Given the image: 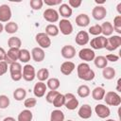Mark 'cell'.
I'll return each instance as SVG.
<instances>
[{
    "label": "cell",
    "instance_id": "10",
    "mask_svg": "<svg viewBox=\"0 0 121 121\" xmlns=\"http://www.w3.org/2000/svg\"><path fill=\"white\" fill-rule=\"evenodd\" d=\"M43 19L49 23H56L59 21L60 19V15H59V12L53 9V8H48L46 9L43 13Z\"/></svg>",
    "mask_w": 121,
    "mask_h": 121
},
{
    "label": "cell",
    "instance_id": "30",
    "mask_svg": "<svg viewBox=\"0 0 121 121\" xmlns=\"http://www.w3.org/2000/svg\"><path fill=\"white\" fill-rule=\"evenodd\" d=\"M18 28H19V26H18L17 23L13 22V21H9V22H8V23L4 26V30H5L7 33H9V34L16 33V32L18 31Z\"/></svg>",
    "mask_w": 121,
    "mask_h": 121
},
{
    "label": "cell",
    "instance_id": "9",
    "mask_svg": "<svg viewBox=\"0 0 121 121\" xmlns=\"http://www.w3.org/2000/svg\"><path fill=\"white\" fill-rule=\"evenodd\" d=\"M90 45L92 47V49H102V48H105L106 47V44H107V38L104 37L103 35H99V36H96L95 38H93L90 42Z\"/></svg>",
    "mask_w": 121,
    "mask_h": 121
},
{
    "label": "cell",
    "instance_id": "56",
    "mask_svg": "<svg viewBox=\"0 0 121 121\" xmlns=\"http://www.w3.org/2000/svg\"><path fill=\"white\" fill-rule=\"evenodd\" d=\"M66 121H73V120H71V119H68V120H66Z\"/></svg>",
    "mask_w": 121,
    "mask_h": 121
},
{
    "label": "cell",
    "instance_id": "44",
    "mask_svg": "<svg viewBox=\"0 0 121 121\" xmlns=\"http://www.w3.org/2000/svg\"><path fill=\"white\" fill-rule=\"evenodd\" d=\"M58 95H59V92L58 91H48L46 93V95H45V100H46V102L52 103Z\"/></svg>",
    "mask_w": 121,
    "mask_h": 121
},
{
    "label": "cell",
    "instance_id": "31",
    "mask_svg": "<svg viewBox=\"0 0 121 121\" xmlns=\"http://www.w3.org/2000/svg\"><path fill=\"white\" fill-rule=\"evenodd\" d=\"M8 45L9 48H19L21 49V45H22V41L19 37L16 36H12L10 38H9L8 40Z\"/></svg>",
    "mask_w": 121,
    "mask_h": 121
},
{
    "label": "cell",
    "instance_id": "37",
    "mask_svg": "<svg viewBox=\"0 0 121 121\" xmlns=\"http://www.w3.org/2000/svg\"><path fill=\"white\" fill-rule=\"evenodd\" d=\"M94 63L95 65V67L97 68H105L106 66H108V60H106V58L104 56H97L94 59Z\"/></svg>",
    "mask_w": 121,
    "mask_h": 121
},
{
    "label": "cell",
    "instance_id": "34",
    "mask_svg": "<svg viewBox=\"0 0 121 121\" xmlns=\"http://www.w3.org/2000/svg\"><path fill=\"white\" fill-rule=\"evenodd\" d=\"M77 94L79 97H82V98H85L87 96L90 95L91 94V90L89 88V86L85 85V84H82L80 86H78V90H77Z\"/></svg>",
    "mask_w": 121,
    "mask_h": 121
},
{
    "label": "cell",
    "instance_id": "33",
    "mask_svg": "<svg viewBox=\"0 0 121 121\" xmlns=\"http://www.w3.org/2000/svg\"><path fill=\"white\" fill-rule=\"evenodd\" d=\"M46 86H47V88H49L50 91H57L60 88V82L59 78H51L47 79Z\"/></svg>",
    "mask_w": 121,
    "mask_h": 121
},
{
    "label": "cell",
    "instance_id": "23",
    "mask_svg": "<svg viewBox=\"0 0 121 121\" xmlns=\"http://www.w3.org/2000/svg\"><path fill=\"white\" fill-rule=\"evenodd\" d=\"M76 24L78 26L85 27L90 24V17L86 13H80L76 17Z\"/></svg>",
    "mask_w": 121,
    "mask_h": 121
},
{
    "label": "cell",
    "instance_id": "43",
    "mask_svg": "<svg viewBox=\"0 0 121 121\" xmlns=\"http://www.w3.org/2000/svg\"><path fill=\"white\" fill-rule=\"evenodd\" d=\"M37 104V99L35 97H29V98H26L24 101V106L26 109H31L34 108Z\"/></svg>",
    "mask_w": 121,
    "mask_h": 121
},
{
    "label": "cell",
    "instance_id": "26",
    "mask_svg": "<svg viewBox=\"0 0 121 121\" xmlns=\"http://www.w3.org/2000/svg\"><path fill=\"white\" fill-rule=\"evenodd\" d=\"M105 94H106L105 89H104L103 87L98 86V87H95V88L92 91V97H93L95 100L99 101V100H102V99L104 98Z\"/></svg>",
    "mask_w": 121,
    "mask_h": 121
},
{
    "label": "cell",
    "instance_id": "18",
    "mask_svg": "<svg viewBox=\"0 0 121 121\" xmlns=\"http://www.w3.org/2000/svg\"><path fill=\"white\" fill-rule=\"evenodd\" d=\"M46 90H47V86L44 82H42V81H39L37 82L34 87H33V94L36 97L40 98V97H43L44 96L45 93H46Z\"/></svg>",
    "mask_w": 121,
    "mask_h": 121
},
{
    "label": "cell",
    "instance_id": "24",
    "mask_svg": "<svg viewBox=\"0 0 121 121\" xmlns=\"http://www.w3.org/2000/svg\"><path fill=\"white\" fill-rule=\"evenodd\" d=\"M100 26H101V30H102L101 34H103L104 37H108V36L110 37V36L112 35V33H113V26H112L111 22L106 21V22H104Z\"/></svg>",
    "mask_w": 121,
    "mask_h": 121
},
{
    "label": "cell",
    "instance_id": "40",
    "mask_svg": "<svg viewBox=\"0 0 121 121\" xmlns=\"http://www.w3.org/2000/svg\"><path fill=\"white\" fill-rule=\"evenodd\" d=\"M113 31L121 34V15H116L113 18Z\"/></svg>",
    "mask_w": 121,
    "mask_h": 121
},
{
    "label": "cell",
    "instance_id": "41",
    "mask_svg": "<svg viewBox=\"0 0 121 121\" xmlns=\"http://www.w3.org/2000/svg\"><path fill=\"white\" fill-rule=\"evenodd\" d=\"M9 103H10V100L8 95H0V109H2V110L7 109L9 106Z\"/></svg>",
    "mask_w": 121,
    "mask_h": 121
},
{
    "label": "cell",
    "instance_id": "51",
    "mask_svg": "<svg viewBox=\"0 0 121 121\" xmlns=\"http://www.w3.org/2000/svg\"><path fill=\"white\" fill-rule=\"evenodd\" d=\"M116 9H117V12L119 15H121V3H118L117 7H116Z\"/></svg>",
    "mask_w": 121,
    "mask_h": 121
},
{
    "label": "cell",
    "instance_id": "20",
    "mask_svg": "<svg viewBox=\"0 0 121 121\" xmlns=\"http://www.w3.org/2000/svg\"><path fill=\"white\" fill-rule=\"evenodd\" d=\"M31 58L33 59V60L35 62H41L44 60L45 58V53H44V50L39 46L37 47H34L32 48L31 50Z\"/></svg>",
    "mask_w": 121,
    "mask_h": 121
},
{
    "label": "cell",
    "instance_id": "22",
    "mask_svg": "<svg viewBox=\"0 0 121 121\" xmlns=\"http://www.w3.org/2000/svg\"><path fill=\"white\" fill-rule=\"evenodd\" d=\"M59 15L63 17V19H68L72 16L73 9L68 6V4H61L59 7Z\"/></svg>",
    "mask_w": 121,
    "mask_h": 121
},
{
    "label": "cell",
    "instance_id": "38",
    "mask_svg": "<svg viewBox=\"0 0 121 121\" xmlns=\"http://www.w3.org/2000/svg\"><path fill=\"white\" fill-rule=\"evenodd\" d=\"M64 101H65L64 95L59 93V95L56 96V98L54 99V101L52 102V104H53V106L56 107V108H60V107L64 106Z\"/></svg>",
    "mask_w": 121,
    "mask_h": 121
},
{
    "label": "cell",
    "instance_id": "54",
    "mask_svg": "<svg viewBox=\"0 0 121 121\" xmlns=\"http://www.w3.org/2000/svg\"><path fill=\"white\" fill-rule=\"evenodd\" d=\"M95 2L96 4H98V5H99V4H104V3H105V1H97V0H95ZM98 5H97V6H98Z\"/></svg>",
    "mask_w": 121,
    "mask_h": 121
},
{
    "label": "cell",
    "instance_id": "4",
    "mask_svg": "<svg viewBox=\"0 0 121 121\" xmlns=\"http://www.w3.org/2000/svg\"><path fill=\"white\" fill-rule=\"evenodd\" d=\"M64 97H65V101H64V106L66 107L67 110H70V111H74L76 110L78 107V98L76 97V95L72 93H67L64 95Z\"/></svg>",
    "mask_w": 121,
    "mask_h": 121
},
{
    "label": "cell",
    "instance_id": "19",
    "mask_svg": "<svg viewBox=\"0 0 121 121\" xmlns=\"http://www.w3.org/2000/svg\"><path fill=\"white\" fill-rule=\"evenodd\" d=\"M78 116L81 119H89L93 115V110H92V108H91L90 105L83 104L82 106L79 107L78 112Z\"/></svg>",
    "mask_w": 121,
    "mask_h": 121
},
{
    "label": "cell",
    "instance_id": "48",
    "mask_svg": "<svg viewBox=\"0 0 121 121\" xmlns=\"http://www.w3.org/2000/svg\"><path fill=\"white\" fill-rule=\"evenodd\" d=\"M8 71V63L6 61H0V76H3Z\"/></svg>",
    "mask_w": 121,
    "mask_h": 121
},
{
    "label": "cell",
    "instance_id": "8",
    "mask_svg": "<svg viewBox=\"0 0 121 121\" xmlns=\"http://www.w3.org/2000/svg\"><path fill=\"white\" fill-rule=\"evenodd\" d=\"M22 75H23V78L26 81H33L36 78V71L33 65L31 64H26L23 67V71H22Z\"/></svg>",
    "mask_w": 121,
    "mask_h": 121
},
{
    "label": "cell",
    "instance_id": "35",
    "mask_svg": "<svg viewBox=\"0 0 121 121\" xmlns=\"http://www.w3.org/2000/svg\"><path fill=\"white\" fill-rule=\"evenodd\" d=\"M64 113L60 110H54L50 114V121H64Z\"/></svg>",
    "mask_w": 121,
    "mask_h": 121
},
{
    "label": "cell",
    "instance_id": "25",
    "mask_svg": "<svg viewBox=\"0 0 121 121\" xmlns=\"http://www.w3.org/2000/svg\"><path fill=\"white\" fill-rule=\"evenodd\" d=\"M33 113L29 109H25L20 112L17 117V121H32Z\"/></svg>",
    "mask_w": 121,
    "mask_h": 121
},
{
    "label": "cell",
    "instance_id": "42",
    "mask_svg": "<svg viewBox=\"0 0 121 121\" xmlns=\"http://www.w3.org/2000/svg\"><path fill=\"white\" fill-rule=\"evenodd\" d=\"M29 5L33 10H40L43 6V0H30Z\"/></svg>",
    "mask_w": 121,
    "mask_h": 121
},
{
    "label": "cell",
    "instance_id": "52",
    "mask_svg": "<svg viewBox=\"0 0 121 121\" xmlns=\"http://www.w3.org/2000/svg\"><path fill=\"white\" fill-rule=\"evenodd\" d=\"M120 82H121V79L119 78V79L117 80V87H116V91H118V92L121 91V89H120V84H121V83H120Z\"/></svg>",
    "mask_w": 121,
    "mask_h": 121
},
{
    "label": "cell",
    "instance_id": "49",
    "mask_svg": "<svg viewBox=\"0 0 121 121\" xmlns=\"http://www.w3.org/2000/svg\"><path fill=\"white\" fill-rule=\"evenodd\" d=\"M7 52L3 47H0V61H5Z\"/></svg>",
    "mask_w": 121,
    "mask_h": 121
},
{
    "label": "cell",
    "instance_id": "15",
    "mask_svg": "<svg viewBox=\"0 0 121 121\" xmlns=\"http://www.w3.org/2000/svg\"><path fill=\"white\" fill-rule=\"evenodd\" d=\"M19 52H20L19 48H9L7 52L5 61L8 64L16 62L17 60H19Z\"/></svg>",
    "mask_w": 121,
    "mask_h": 121
},
{
    "label": "cell",
    "instance_id": "1",
    "mask_svg": "<svg viewBox=\"0 0 121 121\" xmlns=\"http://www.w3.org/2000/svg\"><path fill=\"white\" fill-rule=\"evenodd\" d=\"M78 78L84 81H91L95 78V74L93 69H91L90 65L87 62H81L77 67Z\"/></svg>",
    "mask_w": 121,
    "mask_h": 121
},
{
    "label": "cell",
    "instance_id": "36",
    "mask_svg": "<svg viewBox=\"0 0 121 121\" xmlns=\"http://www.w3.org/2000/svg\"><path fill=\"white\" fill-rule=\"evenodd\" d=\"M30 58H31V54H30V52L27 49H25V48L20 49V52H19V60L21 62L27 63L30 60Z\"/></svg>",
    "mask_w": 121,
    "mask_h": 121
},
{
    "label": "cell",
    "instance_id": "53",
    "mask_svg": "<svg viewBox=\"0 0 121 121\" xmlns=\"http://www.w3.org/2000/svg\"><path fill=\"white\" fill-rule=\"evenodd\" d=\"M3 30H4V26H3L2 23H0V33H2Z\"/></svg>",
    "mask_w": 121,
    "mask_h": 121
},
{
    "label": "cell",
    "instance_id": "28",
    "mask_svg": "<svg viewBox=\"0 0 121 121\" xmlns=\"http://www.w3.org/2000/svg\"><path fill=\"white\" fill-rule=\"evenodd\" d=\"M44 33L49 37H56L60 33L59 27L54 24H49L45 26V32Z\"/></svg>",
    "mask_w": 121,
    "mask_h": 121
},
{
    "label": "cell",
    "instance_id": "50",
    "mask_svg": "<svg viewBox=\"0 0 121 121\" xmlns=\"http://www.w3.org/2000/svg\"><path fill=\"white\" fill-rule=\"evenodd\" d=\"M3 121H17V120L12 116H7V117H5L3 119Z\"/></svg>",
    "mask_w": 121,
    "mask_h": 121
},
{
    "label": "cell",
    "instance_id": "12",
    "mask_svg": "<svg viewBox=\"0 0 121 121\" xmlns=\"http://www.w3.org/2000/svg\"><path fill=\"white\" fill-rule=\"evenodd\" d=\"M78 58L83 61H91L95 58V53L92 48H82L78 51Z\"/></svg>",
    "mask_w": 121,
    "mask_h": 121
},
{
    "label": "cell",
    "instance_id": "46",
    "mask_svg": "<svg viewBox=\"0 0 121 121\" xmlns=\"http://www.w3.org/2000/svg\"><path fill=\"white\" fill-rule=\"evenodd\" d=\"M82 4L81 0H69L68 1V6L72 9V8H79Z\"/></svg>",
    "mask_w": 121,
    "mask_h": 121
},
{
    "label": "cell",
    "instance_id": "3",
    "mask_svg": "<svg viewBox=\"0 0 121 121\" xmlns=\"http://www.w3.org/2000/svg\"><path fill=\"white\" fill-rule=\"evenodd\" d=\"M107 105L109 106H119L121 104V96L113 91H109L105 94L104 98Z\"/></svg>",
    "mask_w": 121,
    "mask_h": 121
},
{
    "label": "cell",
    "instance_id": "6",
    "mask_svg": "<svg viewBox=\"0 0 121 121\" xmlns=\"http://www.w3.org/2000/svg\"><path fill=\"white\" fill-rule=\"evenodd\" d=\"M58 27H59V31H60V33L65 35V36L71 35L73 33V30H74L73 25L68 19H61L59 22Z\"/></svg>",
    "mask_w": 121,
    "mask_h": 121
},
{
    "label": "cell",
    "instance_id": "13",
    "mask_svg": "<svg viewBox=\"0 0 121 121\" xmlns=\"http://www.w3.org/2000/svg\"><path fill=\"white\" fill-rule=\"evenodd\" d=\"M95 112L96 113L97 117L101 119H106L110 116L111 114V110L108 106L104 104H97L95 107Z\"/></svg>",
    "mask_w": 121,
    "mask_h": 121
},
{
    "label": "cell",
    "instance_id": "7",
    "mask_svg": "<svg viewBox=\"0 0 121 121\" xmlns=\"http://www.w3.org/2000/svg\"><path fill=\"white\" fill-rule=\"evenodd\" d=\"M121 45V37L119 35H112L107 38L106 49L108 51H114Z\"/></svg>",
    "mask_w": 121,
    "mask_h": 121
},
{
    "label": "cell",
    "instance_id": "17",
    "mask_svg": "<svg viewBox=\"0 0 121 121\" xmlns=\"http://www.w3.org/2000/svg\"><path fill=\"white\" fill-rule=\"evenodd\" d=\"M60 54H61L62 58H64L66 60H71L76 56V48L73 45L66 44V45L62 46V48L60 49Z\"/></svg>",
    "mask_w": 121,
    "mask_h": 121
},
{
    "label": "cell",
    "instance_id": "47",
    "mask_svg": "<svg viewBox=\"0 0 121 121\" xmlns=\"http://www.w3.org/2000/svg\"><path fill=\"white\" fill-rule=\"evenodd\" d=\"M106 60L108 61H112V62H116L118 60H119V56L118 55H115L113 53H111V54H108L106 55Z\"/></svg>",
    "mask_w": 121,
    "mask_h": 121
},
{
    "label": "cell",
    "instance_id": "14",
    "mask_svg": "<svg viewBox=\"0 0 121 121\" xmlns=\"http://www.w3.org/2000/svg\"><path fill=\"white\" fill-rule=\"evenodd\" d=\"M107 15V9L104 6H95L92 9V16L96 21L103 20Z\"/></svg>",
    "mask_w": 121,
    "mask_h": 121
},
{
    "label": "cell",
    "instance_id": "27",
    "mask_svg": "<svg viewBox=\"0 0 121 121\" xmlns=\"http://www.w3.org/2000/svg\"><path fill=\"white\" fill-rule=\"evenodd\" d=\"M116 75V72H115V69L113 67H111V66H106L105 68H103L102 70V76L105 79L107 80H111L112 78H114Z\"/></svg>",
    "mask_w": 121,
    "mask_h": 121
},
{
    "label": "cell",
    "instance_id": "21",
    "mask_svg": "<svg viewBox=\"0 0 121 121\" xmlns=\"http://www.w3.org/2000/svg\"><path fill=\"white\" fill-rule=\"evenodd\" d=\"M75 68H76V65L74 62L70 60H66L60 64V73L63 74L64 76H69L73 73Z\"/></svg>",
    "mask_w": 121,
    "mask_h": 121
},
{
    "label": "cell",
    "instance_id": "45",
    "mask_svg": "<svg viewBox=\"0 0 121 121\" xmlns=\"http://www.w3.org/2000/svg\"><path fill=\"white\" fill-rule=\"evenodd\" d=\"M43 4L49 7H54V6H59L62 4V0H44Z\"/></svg>",
    "mask_w": 121,
    "mask_h": 121
},
{
    "label": "cell",
    "instance_id": "16",
    "mask_svg": "<svg viewBox=\"0 0 121 121\" xmlns=\"http://www.w3.org/2000/svg\"><path fill=\"white\" fill-rule=\"evenodd\" d=\"M75 42L78 45H85L90 42V37L87 31L85 30H80L77 33Z\"/></svg>",
    "mask_w": 121,
    "mask_h": 121
},
{
    "label": "cell",
    "instance_id": "55",
    "mask_svg": "<svg viewBox=\"0 0 121 121\" xmlns=\"http://www.w3.org/2000/svg\"><path fill=\"white\" fill-rule=\"evenodd\" d=\"M105 121H116V120H114V119H106Z\"/></svg>",
    "mask_w": 121,
    "mask_h": 121
},
{
    "label": "cell",
    "instance_id": "11",
    "mask_svg": "<svg viewBox=\"0 0 121 121\" xmlns=\"http://www.w3.org/2000/svg\"><path fill=\"white\" fill-rule=\"evenodd\" d=\"M11 9L10 7L7 4L0 6V23H8L11 18Z\"/></svg>",
    "mask_w": 121,
    "mask_h": 121
},
{
    "label": "cell",
    "instance_id": "2",
    "mask_svg": "<svg viewBox=\"0 0 121 121\" xmlns=\"http://www.w3.org/2000/svg\"><path fill=\"white\" fill-rule=\"evenodd\" d=\"M9 69L10 78L13 81H19L23 78V75H22L23 67H22V64L20 62L16 61V62L9 64Z\"/></svg>",
    "mask_w": 121,
    "mask_h": 121
},
{
    "label": "cell",
    "instance_id": "5",
    "mask_svg": "<svg viewBox=\"0 0 121 121\" xmlns=\"http://www.w3.org/2000/svg\"><path fill=\"white\" fill-rule=\"evenodd\" d=\"M35 41L39 44V47H41L43 49L48 48L51 45V39L44 32H39L38 34H36Z\"/></svg>",
    "mask_w": 121,
    "mask_h": 121
},
{
    "label": "cell",
    "instance_id": "29",
    "mask_svg": "<svg viewBox=\"0 0 121 121\" xmlns=\"http://www.w3.org/2000/svg\"><path fill=\"white\" fill-rule=\"evenodd\" d=\"M26 91L22 88V87H19V88H16L14 91H13V98L17 101H22L26 98Z\"/></svg>",
    "mask_w": 121,
    "mask_h": 121
},
{
    "label": "cell",
    "instance_id": "39",
    "mask_svg": "<svg viewBox=\"0 0 121 121\" xmlns=\"http://www.w3.org/2000/svg\"><path fill=\"white\" fill-rule=\"evenodd\" d=\"M88 30H89V31H88V34H91V35L95 36V37H96V36H99V35L101 34V32H102V30H101V26L98 25V24H95V25L90 26Z\"/></svg>",
    "mask_w": 121,
    "mask_h": 121
},
{
    "label": "cell",
    "instance_id": "32",
    "mask_svg": "<svg viewBox=\"0 0 121 121\" xmlns=\"http://www.w3.org/2000/svg\"><path fill=\"white\" fill-rule=\"evenodd\" d=\"M36 78H38L39 81H45L49 78V70L47 68H41L38 70L36 73Z\"/></svg>",
    "mask_w": 121,
    "mask_h": 121
}]
</instances>
